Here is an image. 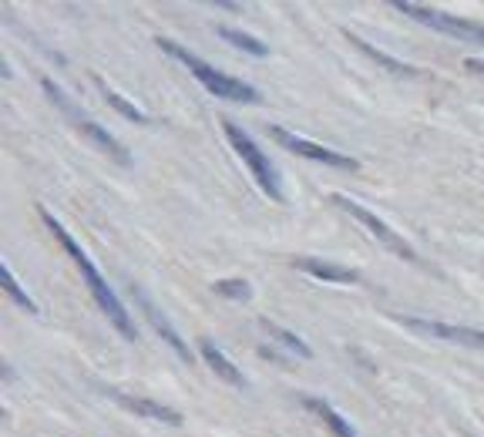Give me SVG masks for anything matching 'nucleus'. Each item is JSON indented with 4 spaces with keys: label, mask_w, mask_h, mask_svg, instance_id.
<instances>
[{
    "label": "nucleus",
    "mask_w": 484,
    "mask_h": 437,
    "mask_svg": "<svg viewBox=\"0 0 484 437\" xmlns=\"http://www.w3.org/2000/svg\"><path fill=\"white\" fill-rule=\"evenodd\" d=\"M44 91H48L51 101H54V105H58L61 111H64V115H68V119L74 121V125H78V131H81V135H88V138H91V142H95L98 148H101V152L108 155V158H115V162H121V166H131V155L125 152V145H121L119 138H115V135H108V131L101 128L98 121L84 119L81 111H78V108H74L71 101L64 98V91H58V84H54V81H44Z\"/></svg>",
    "instance_id": "39448f33"
},
{
    "label": "nucleus",
    "mask_w": 484,
    "mask_h": 437,
    "mask_svg": "<svg viewBox=\"0 0 484 437\" xmlns=\"http://www.w3.org/2000/svg\"><path fill=\"white\" fill-rule=\"evenodd\" d=\"M95 84H98V88H101V95H105V101H108V105H111V108H115L119 115H125V119H128V121H142V125H145V121H148V115H145L142 108H135L125 95H119V91H111V88H108V84L101 81V78H95Z\"/></svg>",
    "instance_id": "dca6fc26"
},
{
    "label": "nucleus",
    "mask_w": 484,
    "mask_h": 437,
    "mask_svg": "<svg viewBox=\"0 0 484 437\" xmlns=\"http://www.w3.org/2000/svg\"><path fill=\"white\" fill-rule=\"evenodd\" d=\"M464 68H468V71H474V74H484V61L468 58V61H464Z\"/></svg>",
    "instance_id": "aec40b11"
},
{
    "label": "nucleus",
    "mask_w": 484,
    "mask_h": 437,
    "mask_svg": "<svg viewBox=\"0 0 484 437\" xmlns=\"http://www.w3.org/2000/svg\"><path fill=\"white\" fill-rule=\"evenodd\" d=\"M199 350H202V360L213 366L215 377H223L225 384H233V387H246V374H242V370H239V366L233 364V360H229V356H225L213 340H202Z\"/></svg>",
    "instance_id": "9d476101"
},
{
    "label": "nucleus",
    "mask_w": 484,
    "mask_h": 437,
    "mask_svg": "<svg viewBox=\"0 0 484 437\" xmlns=\"http://www.w3.org/2000/svg\"><path fill=\"white\" fill-rule=\"evenodd\" d=\"M403 327H411L413 333H424L431 340H448V343H460V347H478L484 350V330H474V327H454V323H437V319H401Z\"/></svg>",
    "instance_id": "6e6552de"
},
{
    "label": "nucleus",
    "mask_w": 484,
    "mask_h": 437,
    "mask_svg": "<svg viewBox=\"0 0 484 437\" xmlns=\"http://www.w3.org/2000/svg\"><path fill=\"white\" fill-rule=\"evenodd\" d=\"M270 135H272V138H276L280 145H283L286 152H296V155H303V158H313V162H319V166L346 168V172H356V168H360V162H356V158H350V155L333 152V148H323V145L309 142V138H299V135H293V131L280 128V125H272Z\"/></svg>",
    "instance_id": "0eeeda50"
},
{
    "label": "nucleus",
    "mask_w": 484,
    "mask_h": 437,
    "mask_svg": "<svg viewBox=\"0 0 484 437\" xmlns=\"http://www.w3.org/2000/svg\"><path fill=\"white\" fill-rule=\"evenodd\" d=\"M350 41H354V44H356V51H364L366 58H370V61H377L380 68H387L390 74H401V78H407V74H413V71H417V68H411V64H403V61L390 58V54H384V51H377V48H374V44H366L364 37H350Z\"/></svg>",
    "instance_id": "2eb2a0df"
},
{
    "label": "nucleus",
    "mask_w": 484,
    "mask_h": 437,
    "mask_svg": "<svg viewBox=\"0 0 484 437\" xmlns=\"http://www.w3.org/2000/svg\"><path fill=\"white\" fill-rule=\"evenodd\" d=\"M303 404H307L309 411L317 413V417H319V421H323V424L330 427L333 437H360V434H356V427L350 424V421H346V417H343L340 411H333V407H330V404H327V401H319V397H307V401H303Z\"/></svg>",
    "instance_id": "ddd939ff"
},
{
    "label": "nucleus",
    "mask_w": 484,
    "mask_h": 437,
    "mask_svg": "<svg viewBox=\"0 0 484 437\" xmlns=\"http://www.w3.org/2000/svg\"><path fill=\"white\" fill-rule=\"evenodd\" d=\"M215 34L223 37L225 44H233V48H239V51H246V54H252V58H266L270 54V44H262L260 37H252V34H246V31H236V27H215Z\"/></svg>",
    "instance_id": "4468645a"
},
{
    "label": "nucleus",
    "mask_w": 484,
    "mask_h": 437,
    "mask_svg": "<svg viewBox=\"0 0 484 437\" xmlns=\"http://www.w3.org/2000/svg\"><path fill=\"white\" fill-rule=\"evenodd\" d=\"M223 131H225V138L233 142V148L239 152V158L249 166V172H252V178L260 182V189L270 195V199L276 202H283V189H280V172H276V166H272L270 158H266V152H262L260 145L249 138L246 131L239 128L236 121H229L223 119Z\"/></svg>",
    "instance_id": "7ed1b4c3"
},
{
    "label": "nucleus",
    "mask_w": 484,
    "mask_h": 437,
    "mask_svg": "<svg viewBox=\"0 0 484 437\" xmlns=\"http://www.w3.org/2000/svg\"><path fill=\"white\" fill-rule=\"evenodd\" d=\"M262 330L270 333L272 340H280V343H283L286 350H293L296 356H307V360H309V356H313V350H309L307 343L299 340L296 333H289V330H286V327H280V323H272V319H262Z\"/></svg>",
    "instance_id": "f3484780"
},
{
    "label": "nucleus",
    "mask_w": 484,
    "mask_h": 437,
    "mask_svg": "<svg viewBox=\"0 0 484 437\" xmlns=\"http://www.w3.org/2000/svg\"><path fill=\"white\" fill-rule=\"evenodd\" d=\"M131 296L138 299V307L145 309V317H148V323H152L155 330H158V337H162V340H166L168 347H172V350H176V354H178V360H185V364H192L189 343L182 340L176 327H172V323H168V319L162 317V309H158V307H155V303H152V296L145 293V290H138V286H131Z\"/></svg>",
    "instance_id": "1a4fd4ad"
},
{
    "label": "nucleus",
    "mask_w": 484,
    "mask_h": 437,
    "mask_svg": "<svg viewBox=\"0 0 484 437\" xmlns=\"http://www.w3.org/2000/svg\"><path fill=\"white\" fill-rule=\"evenodd\" d=\"M330 202H333V205H340L343 213L354 215L356 223H364L366 229L374 233V239H377V242H384V249H390L394 256H401V260H417V252H413V249L407 246V242H403V239L397 236V233H394L387 223H384V219H377L374 213H366L360 202L346 199V195H330Z\"/></svg>",
    "instance_id": "423d86ee"
},
{
    "label": "nucleus",
    "mask_w": 484,
    "mask_h": 437,
    "mask_svg": "<svg viewBox=\"0 0 484 437\" xmlns=\"http://www.w3.org/2000/svg\"><path fill=\"white\" fill-rule=\"evenodd\" d=\"M213 290L219 296H229V299H249L252 296V286L246 280H219V283H213Z\"/></svg>",
    "instance_id": "6ab92c4d"
},
{
    "label": "nucleus",
    "mask_w": 484,
    "mask_h": 437,
    "mask_svg": "<svg viewBox=\"0 0 484 437\" xmlns=\"http://www.w3.org/2000/svg\"><path fill=\"white\" fill-rule=\"evenodd\" d=\"M121 407H128L131 413H138V417H148V421H158V424H182V413L166 407V404H155V401H138V397H131V394H111Z\"/></svg>",
    "instance_id": "9b49d317"
},
{
    "label": "nucleus",
    "mask_w": 484,
    "mask_h": 437,
    "mask_svg": "<svg viewBox=\"0 0 484 437\" xmlns=\"http://www.w3.org/2000/svg\"><path fill=\"white\" fill-rule=\"evenodd\" d=\"M394 11L407 14L413 21L434 27V31H444V34L458 37L464 44H481L484 48V27L474 24V21H464V17H454V14H444V11H431L424 4H407V0H394Z\"/></svg>",
    "instance_id": "20e7f679"
},
{
    "label": "nucleus",
    "mask_w": 484,
    "mask_h": 437,
    "mask_svg": "<svg viewBox=\"0 0 484 437\" xmlns=\"http://www.w3.org/2000/svg\"><path fill=\"white\" fill-rule=\"evenodd\" d=\"M155 44L166 51V54H172L176 61H182V64H185V68H189V71L205 84V91H209V95L225 98V101H262L260 91H256L252 84L239 81V78H229V74H223V71H215L209 61H202L199 54H192L189 48H182V44H176V41H168V37H155Z\"/></svg>",
    "instance_id": "f03ea898"
},
{
    "label": "nucleus",
    "mask_w": 484,
    "mask_h": 437,
    "mask_svg": "<svg viewBox=\"0 0 484 437\" xmlns=\"http://www.w3.org/2000/svg\"><path fill=\"white\" fill-rule=\"evenodd\" d=\"M41 219H44V225H48L51 233H54V239H58L61 246H64V252L71 256L74 260V266L81 270V276H84V283H88V290H91V296H95V303L101 307V313H105L111 323H115V330L125 337V340H135V323H131V317H128V309L121 307V299L115 296V290L108 286V280L98 272V266L91 260H88V252H84L78 242H74V236L64 229V225L54 219V215L48 213V209H41Z\"/></svg>",
    "instance_id": "f257e3e1"
},
{
    "label": "nucleus",
    "mask_w": 484,
    "mask_h": 437,
    "mask_svg": "<svg viewBox=\"0 0 484 437\" xmlns=\"http://www.w3.org/2000/svg\"><path fill=\"white\" fill-rule=\"evenodd\" d=\"M296 270L309 272V276H317V280H327V283H360V272L356 270H346V266H337V262H327V260H296Z\"/></svg>",
    "instance_id": "f8f14e48"
},
{
    "label": "nucleus",
    "mask_w": 484,
    "mask_h": 437,
    "mask_svg": "<svg viewBox=\"0 0 484 437\" xmlns=\"http://www.w3.org/2000/svg\"><path fill=\"white\" fill-rule=\"evenodd\" d=\"M0 286H4V293L11 296L14 303H17V307L24 309V313H37V303H34V299H31V296L24 293V290H21V283L14 280V272L7 270V262L0 266Z\"/></svg>",
    "instance_id": "a211bd4d"
}]
</instances>
